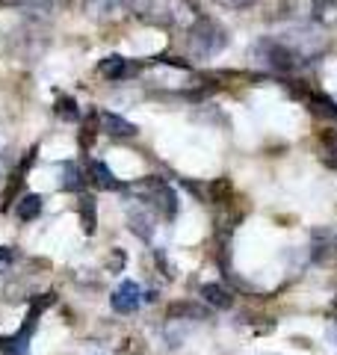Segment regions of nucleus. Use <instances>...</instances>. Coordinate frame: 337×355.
Returning a JSON list of instances; mask_svg holds the SVG:
<instances>
[{
    "label": "nucleus",
    "mask_w": 337,
    "mask_h": 355,
    "mask_svg": "<svg viewBox=\"0 0 337 355\" xmlns=\"http://www.w3.org/2000/svg\"><path fill=\"white\" fill-rule=\"evenodd\" d=\"M128 12L142 24L163 30H187L201 15L189 0H128Z\"/></svg>",
    "instance_id": "obj_1"
},
{
    "label": "nucleus",
    "mask_w": 337,
    "mask_h": 355,
    "mask_svg": "<svg viewBox=\"0 0 337 355\" xmlns=\"http://www.w3.org/2000/svg\"><path fill=\"white\" fill-rule=\"evenodd\" d=\"M184 36H187V51L193 60H210L228 48V30L216 18H207V15H198L184 30Z\"/></svg>",
    "instance_id": "obj_2"
},
{
    "label": "nucleus",
    "mask_w": 337,
    "mask_h": 355,
    "mask_svg": "<svg viewBox=\"0 0 337 355\" xmlns=\"http://www.w3.org/2000/svg\"><path fill=\"white\" fill-rule=\"evenodd\" d=\"M249 60H252L254 65H263V69L275 71V74H293L296 69H302V65H305L278 36H263V39H257L252 48H249Z\"/></svg>",
    "instance_id": "obj_3"
},
{
    "label": "nucleus",
    "mask_w": 337,
    "mask_h": 355,
    "mask_svg": "<svg viewBox=\"0 0 337 355\" xmlns=\"http://www.w3.org/2000/svg\"><path fill=\"white\" fill-rule=\"evenodd\" d=\"M128 193H133L137 196V202L148 205L154 214H160L163 219H175L178 216V196H175L172 187L163 181V178L148 175V178H142V181L130 184Z\"/></svg>",
    "instance_id": "obj_4"
},
{
    "label": "nucleus",
    "mask_w": 337,
    "mask_h": 355,
    "mask_svg": "<svg viewBox=\"0 0 337 355\" xmlns=\"http://www.w3.org/2000/svg\"><path fill=\"white\" fill-rule=\"evenodd\" d=\"M53 302H56L53 293H42L39 299H33L24 326H21L15 335H3V338H0V352H3V355H30V340H33V331H36V326H39V317Z\"/></svg>",
    "instance_id": "obj_5"
},
{
    "label": "nucleus",
    "mask_w": 337,
    "mask_h": 355,
    "mask_svg": "<svg viewBox=\"0 0 337 355\" xmlns=\"http://www.w3.org/2000/svg\"><path fill=\"white\" fill-rule=\"evenodd\" d=\"M278 39L284 42L287 48L293 51L302 62L317 60L320 53L325 51V44H329V39L322 36V30H320V27H313V24H299V27H290V30L281 33Z\"/></svg>",
    "instance_id": "obj_6"
},
{
    "label": "nucleus",
    "mask_w": 337,
    "mask_h": 355,
    "mask_svg": "<svg viewBox=\"0 0 337 355\" xmlns=\"http://www.w3.org/2000/svg\"><path fill=\"white\" fill-rule=\"evenodd\" d=\"M6 48L12 51L18 60L33 62V60L42 57L44 48H48V33H44V27H39V24H21L18 30H12Z\"/></svg>",
    "instance_id": "obj_7"
},
{
    "label": "nucleus",
    "mask_w": 337,
    "mask_h": 355,
    "mask_svg": "<svg viewBox=\"0 0 337 355\" xmlns=\"http://www.w3.org/2000/svg\"><path fill=\"white\" fill-rule=\"evenodd\" d=\"M39 160V146H33V148H27L24 151V157H21V163L15 166V172L9 175V184H6V193H3V214H9V205H15V198H18V193H21V187H24V181H27V172H30V166Z\"/></svg>",
    "instance_id": "obj_8"
},
{
    "label": "nucleus",
    "mask_w": 337,
    "mask_h": 355,
    "mask_svg": "<svg viewBox=\"0 0 337 355\" xmlns=\"http://www.w3.org/2000/svg\"><path fill=\"white\" fill-rule=\"evenodd\" d=\"M83 9L98 24H110L128 12V0H83Z\"/></svg>",
    "instance_id": "obj_9"
},
{
    "label": "nucleus",
    "mask_w": 337,
    "mask_h": 355,
    "mask_svg": "<svg viewBox=\"0 0 337 355\" xmlns=\"http://www.w3.org/2000/svg\"><path fill=\"white\" fill-rule=\"evenodd\" d=\"M110 305L116 314H133L142 305V287L137 282H121L110 296Z\"/></svg>",
    "instance_id": "obj_10"
},
{
    "label": "nucleus",
    "mask_w": 337,
    "mask_h": 355,
    "mask_svg": "<svg viewBox=\"0 0 337 355\" xmlns=\"http://www.w3.org/2000/svg\"><path fill=\"white\" fill-rule=\"evenodd\" d=\"M296 98H302V101L308 104V110H311L313 116L337 119V101H334L331 95H325V92H317V89L302 86V89H296Z\"/></svg>",
    "instance_id": "obj_11"
},
{
    "label": "nucleus",
    "mask_w": 337,
    "mask_h": 355,
    "mask_svg": "<svg viewBox=\"0 0 337 355\" xmlns=\"http://www.w3.org/2000/svg\"><path fill=\"white\" fill-rule=\"evenodd\" d=\"M128 228L137 234L139 240H151L154 237V210L148 205H137L128 210Z\"/></svg>",
    "instance_id": "obj_12"
},
{
    "label": "nucleus",
    "mask_w": 337,
    "mask_h": 355,
    "mask_svg": "<svg viewBox=\"0 0 337 355\" xmlns=\"http://www.w3.org/2000/svg\"><path fill=\"white\" fill-rule=\"evenodd\" d=\"M98 121H101V130H104L107 137H112V139H130V137H137L139 133V128L133 125V121L121 119L119 113H98Z\"/></svg>",
    "instance_id": "obj_13"
},
{
    "label": "nucleus",
    "mask_w": 337,
    "mask_h": 355,
    "mask_svg": "<svg viewBox=\"0 0 337 355\" xmlns=\"http://www.w3.org/2000/svg\"><path fill=\"white\" fill-rule=\"evenodd\" d=\"M98 71L104 74L107 80H125V77H130V74L139 71V65H133V62H128L125 57L112 53V57H104V60L98 62Z\"/></svg>",
    "instance_id": "obj_14"
},
{
    "label": "nucleus",
    "mask_w": 337,
    "mask_h": 355,
    "mask_svg": "<svg viewBox=\"0 0 337 355\" xmlns=\"http://www.w3.org/2000/svg\"><path fill=\"white\" fill-rule=\"evenodd\" d=\"M86 178L98 187V190H121V181L112 175L110 166L101 163V160H89L86 163Z\"/></svg>",
    "instance_id": "obj_15"
},
{
    "label": "nucleus",
    "mask_w": 337,
    "mask_h": 355,
    "mask_svg": "<svg viewBox=\"0 0 337 355\" xmlns=\"http://www.w3.org/2000/svg\"><path fill=\"white\" fill-rule=\"evenodd\" d=\"M56 178H60L56 187L65 193H80V187L86 184V178L77 163H56Z\"/></svg>",
    "instance_id": "obj_16"
},
{
    "label": "nucleus",
    "mask_w": 337,
    "mask_h": 355,
    "mask_svg": "<svg viewBox=\"0 0 337 355\" xmlns=\"http://www.w3.org/2000/svg\"><path fill=\"white\" fill-rule=\"evenodd\" d=\"M77 214H80V225L89 237L95 234V228H98V202H95V196H89V193H80V198H77Z\"/></svg>",
    "instance_id": "obj_17"
},
{
    "label": "nucleus",
    "mask_w": 337,
    "mask_h": 355,
    "mask_svg": "<svg viewBox=\"0 0 337 355\" xmlns=\"http://www.w3.org/2000/svg\"><path fill=\"white\" fill-rule=\"evenodd\" d=\"M166 317L168 320H207L210 311L198 302H172L166 311Z\"/></svg>",
    "instance_id": "obj_18"
},
{
    "label": "nucleus",
    "mask_w": 337,
    "mask_h": 355,
    "mask_svg": "<svg viewBox=\"0 0 337 355\" xmlns=\"http://www.w3.org/2000/svg\"><path fill=\"white\" fill-rule=\"evenodd\" d=\"M201 299H205L207 305H213V308H231L234 305V296L225 291L222 284H216V282L201 284Z\"/></svg>",
    "instance_id": "obj_19"
},
{
    "label": "nucleus",
    "mask_w": 337,
    "mask_h": 355,
    "mask_svg": "<svg viewBox=\"0 0 337 355\" xmlns=\"http://www.w3.org/2000/svg\"><path fill=\"white\" fill-rule=\"evenodd\" d=\"M42 205H44V198L39 193H27L21 202H15V216L21 222H33V219L42 214Z\"/></svg>",
    "instance_id": "obj_20"
},
{
    "label": "nucleus",
    "mask_w": 337,
    "mask_h": 355,
    "mask_svg": "<svg viewBox=\"0 0 337 355\" xmlns=\"http://www.w3.org/2000/svg\"><path fill=\"white\" fill-rule=\"evenodd\" d=\"M0 6L27 9V12H56L62 6V0H0Z\"/></svg>",
    "instance_id": "obj_21"
},
{
    "label": "nucleus",
    "mask_w": 337,
    "mask_h": 355,
    "mask_svg": "<svg viewBox=\"0 0 337 355\" xmlns=\"http://www.w3.org/2000/svg\"><path fill=\"white\" fill-rule=\"evenodd\" d=\"M311 15L317 24H337V0H311Z\"/></svg>",
    "instance_id": "obj_22"
},
{
    "label": "nucleus",
    "mask_w": 337,
    "mask_h": 355,
    "mask_svg": "<svg viewBox=\"0 0 337 355\" xmlns=\"http://www.w3.org/2000/svg\"><path fill=\"white\" fill-rule=\"evenodd\" d=\"M53 113L60 116L62 121H80V107H77V101L71 95H56Z\"/></svg>",
    "instance_id": "obj_23"
},
{
    "label": "nucleus",
    "mask_w": 337,
    "mask_h": 355,
    "mask_svg": "<svg viewBox=\"0 0 337 355\" xmlns=\"http://www.w3.org/2000/svg\"><path fill=\"white\" fill-rule=\"evenodd\" d=\"M207 196H210V202H216V205H225V202H231V196H234V187L228 178H216L210 187H207Z\"/></svg>",
    "instance_id": "obj_24"
},
{
    "label": "nucleus",
    "mask_w": 337,
    "mask_h": 355,
    "mask_svg": "<svg viewBox=\"0 0 337 355\" xmlns=\"http://www.w3.org/2000/svg\"><path fill=\"white\" fill-rule=\"evenodd\" d=\"M322 163L325 166H331V169H337V130H325L322 133Z\"/></svg>",
    "instance_id": "obj_25"
},
{
    "label": "nucleus",
    "mask_w": 337,
    "mask_h": 355,
    "mask_svg": "<svg viewBox=\"0 0 337 355\" xmlns=\"http://www.w3.org/2000/svg\"><path fill=\"white\" fill-rule=\"evenodd\" d=\"M98 128H101L98 113H89V116L83 119V130H80V146H83V148H89V146H92V139H95Z\"/></svg>",
    "instance_id": "obj_26"
},
{
    "label": "nucleus",
    "mask_w": 337,
    "mask_h": 355,
    "mask_svg": "<svg viewBox=\"0 0 337 355\" xmlns=\"http://www.w3.org/2000/svg\"><path fill=\"white\" fill-rule=\"evenodd\" d=\"M15 258H18L15 246H0V272H6V266H12Z\"/></svg>",
    "instance_id": "obj_27"
},
{
    "label": "nucleus",
    "mask_w": 337,
    "mask_h": 355,
    "mask_svg": "<svg viewBox=\"0 0 337 355\" xmlns=\"http://www.w3.org/2000/svg\"><path fill=\"white\" fill-rule=\"evenodd\" d=\"M216 6H225V9H249L254 6V0H213Z\"/></svg>",
    "instance_id": "obj_28"
},
{
    "label": "nucleus",
    "mask_w": 337,
    "mask_h": 355,
    "mask_svg": "<svg viewBox=\"0 0 337 355\" xmlns=\"http://www.w3.org/2000/svg\"><path fill=\"white\" fill-rule=\"evenodd\" d=\"M325 311H329V317H334V320H337V296L331 299V302H329V308H325Z\"/></svg>",
    "instance_id": "obj_29"
}]
</instances>
